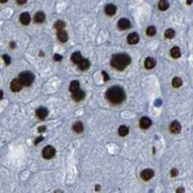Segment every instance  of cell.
Listing matches in <instances>:
<instances>
[{"label": "cell", "instance_id": "6da1fadb", "mask_svg": "<svg viewBox=\"0 0 193 193\" xmlns=\"http://www.w3.org/2000/svg\"><path fill=\"white\" fill-rule=\"evenodd\" d=\"M106 99L112 104H122L125 101V92L119 86L110 87L105 93Z\"/></svg>", "mask_w": 193, "mask_h": 193}, {"label": "cell", "instance_id": "7a4b0ae2", "mask_svg": "<svg viewBox=\"0 0 193 193\" xmlns=\"http://www.w3.org/2000/svg\"><path fill=\"white\" fill-rule=\"evenodd\" d=\"M131 64V57L126 53H117L111 58V66L118 71L125 69Z\"/></svg>", "mask_w": 193, "mask_h": 193}, {"label": "cell", "instance_id": "3957f363", "mask_svg": "<svg viewBox=\"0 0 193 193\" xmlns=\"http://www.w3.org/2000/svg\"><path fill=\"white\" fill-rule=\"evenodd\" d=\"M19 79L22 82V85L23 86H27V87H29L32 82H34V75H32V73H30V72H22V73H20Z\"/></svg>", "mask_w": 193, "mask_h": 193}, {"label": "cell", "instance_id": "277c9868", "mask_svg": "<svg viewBox=\"0 0 193 193\" xmlns=\"http://www.w3.org/2000/svg\"><path fill=\"white\" fill-rule=\"evenodd\" d=\"M55 154H56V149H55V147H52V146H46V147L43 149V152H42V155H43V157H44L45 160L52 159V157L55 156Z\"/></svg>", "mask_w": 193, "mask_h": 193}, {"label": "cell", "instance_id": "5b68a950", "mask_svg": "<svg viewBox=\"0 0 193 193\" xmlns=\"http://www.w3.org/2000/svg\"><path fill=\"white\" fill-rule=\"evenodd\" d=\"M48 115H49V111H48V109L44 108V106H41V108H38V109L36 110V117H37L38 119H41V120L45 119V118L48 117Z\"/></svg>", "mask_w": 193, "mask_h": 193}, {"label": "cell", "instance_id": "8992f818", "mask_svg": "<svg viewBox=\"0 0 193 193\" xmlns=\"http://www.w3.org/2000/svg\"><path fill=\"white\" fill-rule=\"evenodd\" d=\"M22 86H23V85H22V82L20 81V79H14V80L12 81V83H10V89H12L13 92L17 93V92L21 90Z\"/></svg>", "mask_w": 193, "mask_h": 193}, {"label": "cell", "instance_id": "52a82bcc", "mask_svg": "<svg viewBox=\"0 0 193 193\" xmlns=\"http://www.w3.org/2000/svg\"><path fill=\"white\" fill-rule=\"evenodd\" d=\"M153 177H154V170H152V169H145L141 172V178L143 180H149Z\"/></svg>", "mask_w": 193, "mask_h": 193}, {"label": "cell", "instance_id": "ba28073f", "mask_svg": "<svg viewBox=\"0 0 193 193\" xmlns=\"http://www.w3.org/2000/svg\"><path fill=\"white\" fill-rule=\"evenodd\" d=\"M85 97H86V93H85L83 90H80V89H79V90L72 93V98H73L74 101H76V102L82 101Z\"/></svg>", "mask_w": 193, "mask_h": 193}, {"label": "cell", "instance_id": "9c48e42d", "mask_svg": "<svg viewBox=\"0 0 193 193\" xmlns=\"http://www.w3.org/2000/svg\"><path fill=\"white\" fill-rule=\"evenodd\" d=\"M129 27H131V22L127 19H120L118 21V28L120 30H126V29H129Z\"/></svg>", "mask_w": 193, "mask_h": 193}, {"label": "cell", "instance_id": "30bf717a", "mask_svg": "<svg viewBox=\"0 0 193 193\" xmlns=\"http://www.w3.org/2000/svg\"><path fill=\"white\" fill-rule=\"evenodd\" d=\"M139 125H140L141 129H148V127H150L152 120H150L148 117H142V118L140 119V122H139Z\"/></svg>", "mask_w": 193, "mask_h": 193}, {"label": "cell", "instance_id": "8fae6325", "mask_svg": "<svg viewBox=\"0 0 193 193\" xmlns=\"http://www.w3.org/2000/svg\"><path fill=\"white\" fill-rule=\"evenodd\" d=\"M180 131H182V126H180V124H179L177 120H175V122L171 123V125H170V132H171V133L178 134Z\"/></svg>", "mask_w": 193, "mask_h": 193}, {"label": "cell", "instance_id": "7c38bea8", "mask_svg": "<svg viewBox=\"0 0 193 193\" xmlns=\"http://www.w3.org/2000/svg\"><path fill=\"white\" fill-rule=\"evenodd\" d=\"M139 42V35L136 34V32H132V34H129V36H127V43L131 44V45H134V44H136Z\"/></svg>", "mask_w": 193, "mask_h": 193}, {"label": "cell", "instance_id": "4fadbf2b", "mask_svg": "<svg viewBox=\"0 0 193 193\" xmlns=\"http://www.w3.org/2000/svg\"><path fill=\"white\" fill-rule=\"evenodd\" d=\"M116 10H117V7L115 5H112V3H109V5L105 6V14L109 15V16L115 15L116 14Z\"/></svg>", "mask_w": 193, "mask_h": 193}, {"label": "cell", "instance_id": "5bb4252c", "mask_svg": "<svg viewBox=\"0 0 193 193\" xmlns=\"http://www.w3.org/2000/svg\"><path fill=\"white\" fill-rule=\"evenodd\" d=\"M20 21H21V23H22L23 26H28V24L30 23V21H31L30 14H28V13H22V14L20 15Z\"/></svg>", "mask_w": 193, "mask_h": 193}, {"label": "cell", "instance_id": "9a60e30c", "mask_svg": "<svg viewBox=\"0 0 193 193\" xmlns=\"http://www.w3.org/2000/svg\"><path fill=\"white\" fill-rule=\"evenodd\" d=\"M155 65H156V62H155V59H154V58L148 57V58L145 60V67H146L147 69H152V68H154V67H155Z\"/></svg>", "mask_w": 193, "mask_h": 193}, {"label": "cell", "instance_id": "2e32d148", "mask_svg": "<svg viewBox=\"0 0 193 193\" xmlns=\"http://www.w3.org/2000/svg\"><path fill=\"white\" fill-rule=\"evenodd\" d=\"M34 20H35L36 23H42V22H44V20H45V14H44L43 12H37V13L35 14Z\"/></svg>", "mask_w": 193, "mask_h": 193}, {"label": "cell", "instance_id": "e0dca14e", "mask_svg": "<svg viewBox=\"0 0 193 193\" xmlns=\"http://www.w3.org/2000/svg\"><path fill=\"white\" fill-rule=\"evenodd\" d=\"M71 59H72V62H73L74 64H80V63H81V60H82L81 53H80V52H74V53L72 55Z\"/></svg>", "mask_w": 193, "mask_h": 193}, {"label": "cell", "instance_id": "ac0fdd59", "mask_svg": "<svg viewBox=\"0 0 193 193\" xmlns=\"http://www.w3.org/2000/svg\"><path fill=\"white\" fill-rule=\"evenodd\" d=\"M83 124L81 123V122H76V123H74L73 124V131L74 132H76V133H81V132H83Z\"/></svg>", "mask_w": 193, "mask_h": 193}, {"label": "cell", "instance_id": "d6986e66", "mask_svg": "<svg viewBox=\"0 0 193 193\" xmlns=\"http://www.w3.org/2000/svg\"><path fill=\"white\" fill-rule=\"evenodd\" d=\"M170 53H171V57H172V58L177 59V58H179V57H180V49H179L178 46H175V48H172V49H171Z\"/></svg>", "mask_w": 193, "mask_h": 193}, {"label": "cell", "instance_id": "ffe728a7", "mask_svg": "<svg viewBox=\"0 0 193 193\" xmlns=\"http://www.w3.org/2000/svg\"><path fill=\"white\" fill-rule=\"evenodd\" d=\"M118 134H119L120 136H126V135L129 134V127H127L126 125L119 126V129H118Z\"/></svg>", "mask_w": 193, "mask_h": 193}, {"label": "cell", "instance_id": "44dd1931", "mask_svg": "<svg viewBox=\"0 0 193 193\" xmlns=\"http://www.w3.org/2000/svg\"><path fill=\"white\" fill-rule=\"evenodd\" d=\"M79 89H80V82L79 81H72L71 85H69V90L72 93H74L76 90H79Z\"/></svg>", "mask_w": 193, "mask_h": 193}, {"label": "cell", "instance_id": "7402d4cb", "mask_svg": "<svg viewBox=\"0 0 193 193\" xmlns=\"http://www.w3.org/2000/svg\"><path fill=\"white\" fill-rule=\"evenodd\" d=\"M89 66H90V63H89V60H88V59H82V60H81V63L79 64L80 69H82V71L88 69V68H89Z\"/></svg>", "mask_w": 193, "mask_h": 193}, {"label": "cell", "instance_id": "603a6c76", "mask_svg": "<svg viewBox=\"0 0 193 193\" xmlns=\"http://www.w3.org/2000/svg\"><path fill=\"white\" fill-rule=\"evenodd\" d=\"M58 39L60 41V42H66L67 39H68V35H67V32L64 31V30H59L58 31Z\"/></svg>", "mask_w": 193, "mask_h": 193}, {"label": "cell", "instance_id": "cb8c5ba5", "mask_svg": "<svg viewBox=\"0 0 193 193\" xmlns=\"http://www.w3.org/2000/svg\"><path fill=\"white\" fill-rule=\"evenodd\" d=\"M159 8H160V10H166L169 8V1L168 0H160L159 1Z\"/></svg>", "mask_w": 193, "mask_h": 193}, {"label": "cell", "instance_id": "d4e9b609", "mask_svg": "<svg viewBox=\"0 0 193 193\" xmlns=\"http://www.w3.org/2000/svg\"><path fill=\"white\" fill-rule=\"evenodd\" d=\"M182 85H183V81H182L180 78H175V79L172 80V86H173L175 88H179Z\"/></svg>", "mask_w": 193, "mask_h": 193}, {"label": "cell", "instance_id": "484cf974", "mask_svg": "<svg viewBox=\"0 0 193 193\" xmlns=\"http://www.w3.org/2000/svg\"><path fill=\"white\" fill-rule=\"evenodd\" d=\"M55 28L59 31V30H63L65 28V22L64 21H57L56 23H55Z\"/></svg>", "mask_w": 193, "mask_h": 193}, {"label": "cell", "instance_id": "4316f807", "mask_svg": "<svg viewBox=\"0 0 193 193\" xmlns=\"http://www.w3.org/2000/svg\"><path fill=\"white\" fill-rule=\"evenodd\" d=\"M164 36H165V38H173L175 37V30L173 29H168V30H165V34H164Z\"/></svg>", "mask_w": 193, "mask_h": 193}, {"label": "cell", "instance_id": "83f0119b", "mask_svg": "<svg viewBox=\"0 0 193 193\" xmlns=\"http://www.w3.org/2000/svg\"><path fill=\"white\" fill-rule=\"evenodd\" d=\"M155 34H156V29H155V27L150 26V27H148V28H147V35H148V36H154Z\"/></svg>", "mask_w": 193, "mask_h": 193}, {"label": "cell", "instance_id": "f1b7e54d", "mask_svg": "<svg viewBox=\"0 0 193 193\" xmlns=\"http://www.w3.org/2000/svg\"><path fill=\"white\" fill-rule=\"evenodd\" d=\"M2 58H3V60H5V63H6V64H7V65H9V64H10V58H9V57H8L7 55H3V56H2Z\"/></svg>", "mask_w": 193, "mask_h": 193}, {"label": "cell", "instance_id": "f546056e", "mask_svg": "<svg viewBox=\"0 0 193 193\" xmlns=\"http://www.w3.org/2000/svg\"><path fill=\"white\" fill-rule=\"evenodd\" d=\"M53 59H55L56 62H60V60L63 59V57H62L60 55H55V56H53Z\"/></svg>", "mask_w": 193, "mask_h": 193}, {"label": "cell", "instance_id": "4dcf8cb0", "mask_svg": "<svg viewBox=\"0 0 193 193\" xmlns=\"http://www.w3.org/2000/svg\"><path fill=\"white\" fill-rule=\"evenodd\" d=\"M102 75H103V79H104V81H108L109 80V75H108V73L106 72H102Z\"/></svg>", "mask_w": 193, "mask_h": 193}, {"label": "cell", "instance_id": "1f68e13d", "mask_svg": "<svg viewBox=\"0 0 193 193\" xmlns=\"http://www.w3.org/2000/svg\"><path fill=\"white\" fill-rule=\"evenodd\" d=\"M177 175H178V170H177V169H172V170H171V176H172V177H176Z\"/></svg>", "mask_w": 193, "mask_h": 193}, {"label": "cell", "instance_id": "d6a6232c", "mask_svg": "<svg viewBox=\"0 0 193 193\" xmlns=\"http://www.w3.org/2000/svg\"><path fill=\"white\" fill-rule=\"evenodd\" d=\"M43 139H44L43 136H39V138H37V139L35 140V145H37L38 142H41V141H43Z\"/></svg>", "mask_w": 193, "mask_h": 193}, {"label": "cell", "instance_id": "836d02e7", "mask_svg": "<svg viewBox=\"0 0 193 193\" xmlns=\"http://www.w3.org/2000/svg\"><path fill=\"white\" fill-rule=\"evenodd\" d=\"M16 2H17L19 5H23V3L27 2V0H16Z\"/></svg>", "mask_w": 193, "mask_h": 193}, {"label": "cell", "instance_id": "e575fe53", "mask_svg": "<svg viewBox=\"0 0 193 193\" xmlns=\"http://www.w3.org/2000/svg\"><path fill=\"white\" fill-rule=\"evenodd\" d=\"M45 131H46V127H45V126H42V127L38 129V132H39V133H41V132H45Z\"/></svg>", "mask_w": 193, "mask_h": 193}, {"label": "cell", "instance_id": "d590c367", "mask_svg": "<svg viewBox=\"0 0 193 193\" xmlns=\"http://www.w3.org/2000/svg\"><path fill=\"white\" fill-rule=\"evenodd\" d=\"M182 193V192H184V189L183 187H179V189H177V193Z\"/></svg>", "mask_w": 193, "mask_h": 193}, {"label": "cell", "instance_id": "8d00e7d4", "mask_svg": "<svg viewBox=\"0 0 193 193\" xmlns=\"http://www.w3.org/2000/svg\"><path fill=\"white\" fill-rule=\"evenodd\" d=\"M5 2H7V0H1V3H5Z\"/></svg>", "mask_w": 193, "mask_h": 193}]
</instances>
